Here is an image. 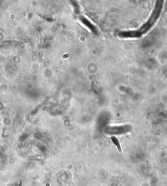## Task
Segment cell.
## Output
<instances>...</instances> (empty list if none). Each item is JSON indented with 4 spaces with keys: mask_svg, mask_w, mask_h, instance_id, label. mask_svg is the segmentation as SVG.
Instances as JSON below:
<instances>
[{
    "mask_svg": "<svg viewBox=\"0 0 167 186\" xmlns=\"http://www.w3.org/2000/svg\"><path fill=\"white\" fill-rule=\"evenodd\" d=\"M163 7V1H159L157 2V4L156 5V7L153 10V12L151 16H150V19L148 20V22L145 23V24L142 27V28L138 30V32L142 35L143 33H146L149 29H150L153 25L156 22L158 18H159L161 11Z\"/></svg>",
    "mask_w": 167,
    "mask_h": 186,
    "instance_id": "obj_1",
    "label": "cell"
},
{
    "mask_svg": "<svg viewBox=\"0 0 167 186\" xmlns=\"http://www.w3.org/2000/svg\"><path fill=\"white\" fill-rule=\"evenodd\" d=\"M119 36L121 37L127 38V37H138L141 36L140 33L138 32V31H123L120 32L119 33Z\"/></svg>",
    "mask_w": 167,
    "mask_h": 186,
    "instance_id": "obj_2",
    "label": "cell"
},
{
    "mask_svg": "<svg viewBox=\"0 0 167 186\" xmlns=\"http://www.w3.org/2000/svg\"><path fill=\"white\" fill-rule=\"evenodd\" d=\"M82 21L84 24L85 26H86L87 28H89L93 33H97V28L93 24L91 23L90 21H88L86 18H82Z\"/></svg>",
    "mask_w": 167,
    "mask_h": 186,
    "instance_id": "obj_3",
    "label": "cell"
},
{
    "mask_svg": "<svg viewBox=\"0 0 167 186\" xmlns=\"http://www.w3.org/2000/svg\"><path fill=\"white\" fill-rule=\"evenodd\" d=\"M111 141H112V142L114 143V145L116 146V148H118V151L121 152V147L120 146L119 141L118 140L117 138L116 137H111Z\"/></svg>",
    "mask_w": 167,
    "mask_h": 186,
    "instance_id": "obj_4",
    "label": "cell"
}]
</instances>
